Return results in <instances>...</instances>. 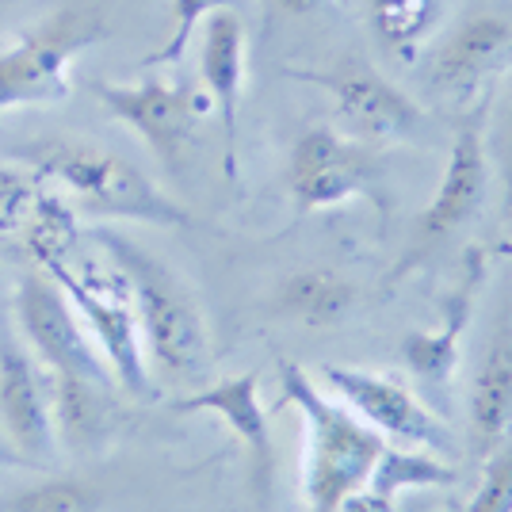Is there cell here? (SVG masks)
<instances>
[{
    "label": "cell",
    "instance_id": "cell-1",
    "mask_svg": "<svg viewBox=\"0 0 512 512\" xmlns=\"http://www.w3.org/2000/svg\"><path fill=\"white\" fill-rule=\"evenodd\" d=\"M92 241L127 283L138 333L146 344V360L176 383L203 379L211 363V337H207V318L199 310V299L184 283V276L172 272L161 256H153L123 230L100 226L92 230Z\"/></svg>",
    "mask_w": 512,
    "mask_h": 512
},
{
    "label": "cell",
    "instance_id": "cell-2",
    "mask_svg": "<svg viewBox=\"0 0 512 512\" xmlns=\"http://www.w3.org/2000/svg\"><path fill=\"white\" fill-rule=\"evenodd\" d=\"M39 180L54 184L65 199L85 207L96 218H119V222H146V226H188L192 214L176 199L161 192L138 165L127 157L77 142V138H39L20 142L4 153Z\"/></svg>",
    "mask_w": 512,
    "mask_h": 512
},
{
    "label": "cell",
    "instance_id": "cell-3",
    "mask_svg": "<svg viewBox=\"0 0 512 512\" xmlns=\"http://www.w3.org/2000/svg\"><path fill=\"white\" fill-rule=\"evenodd\" d=\"M279 402L299 413L306 432L302 455V512H341L367 486L383 455V436L360 421L344 402H333L299 363H279Z\"/></svg>",
    "mask_w": 512,
    "mask_h": 512
},
{
    "label": "cell",
    "instance_id": "cell-4",
    "mask_svg": "<svg viewBox=\"0 0 512 512\" xmlns=\"http://www.w3.org/2000/svg\"><path fill=\"white\" fill-rule=\"evenodd\" d=\"M62 287L69 306L77 310L81 325L88 329L92 344L100 348L111 379L127 390L138 402H153L157 398V383H153L150 360H146V344L138 333V318H134V302L123 276L111 264H92V260H77V253L54 260L39 268Z\"/></svg>",
    "mask_w": 512,
    "mask_h": 512
},
{
    "label": "cell",
    "instance_id": "cell-5",
    "mask_svg": "<svg viewBox=\"0 0 512 512\" xmlns=\"http://www.w3.org/2000/svg\"><path fill=\"white\" fill-rule=\"evenodd\" d=\"M107 27L96 12L62 8L0 54V115L16 107L62 104L73 92V62L88 46L104 43Z\"/></svg>",
    "mask_w": 512,
    "mask_h": 512
},
{
    "label": "cell",
    "instance_id": "cell-6",
    "mask_svg": "<svg viewBox=\"0 0 512 512\" xmlns=\"http://www.w3.org/2000/svg\"><path fill=\"white\" fill-rule=\"evenodd\" d=\"M287 192L295 214L333 211L352 199H367L379 214H390V184L375 153L333 127L302 130L287 157Z\"/></svg>",
    "mask_w": 512,
    "mask_h": 512
},
{
    "label": "cell",
    "instance_id": "cell-7",
    "mask_svg": "<svg viewBox=\"0 0 512 512\" xmlns=\"http://www.w3.org/2000/svg\"><path fill=\"white\" fill-rule=\"evenodd\" d=\"M92 92L107 115L134 130L172 176H184V161L195 142V123L211 111V100L203 92L165 77H142L134 85L96 81Z\"/></svg>",
    "mask_w": 512,
    "mask_h": 512
},
{
    "label": "cell",
    "instance_id": "cell-8",
    "mask_svg": "<svg viewBox=\"0 0 512 512\" xmlns=\"http://www.w3.org/2000/svg\"><path fill=\"white\" fill-rule=\"evenodd\" d=\"M486 195H490V153H486V130H482V111H478L467 127L455 130L436 195L428 199L425 211L417 214L413 249L398 260V268L390 272V283H398L413 268H421L451 234H459L467 222H474Z\"/></svg>",
    "mask_w": 512,
    "mask_h": 512
},
{
    "label": "cell",
    "instance_id": "cell-9",
    "mask_svg": "<svg viewBox=\"0 0 512 512\" xmlns=\"http://www.w3.org/2000/svg\"><path fill=\"white\" fill-rule=\"evenodd\" d=\"M12 310H16L23 341L31 344L35 363L46 367V375H77L100 386H115L100 348L92 344L77 310L62 295V287L46 272H27L16 283Z\"/></svg>",
    "mask_w": 512,
    "mask_h": 512
},
{
    "label": "cell",
    "instance_id": "cell-10",
    "mask_svg": "<svg viewBox=\"0 0 512 512\" xmlns=\"http://www.w3.org/2000/svg\"><path fill=\"white\" fill-rule=\"evenodd\" d=\"M291 77L325 88L333 96L337 119L344 123L348 138H356V142L383 146V142L413 138L421 130V107L367 62L344 58L333 69H291Z\"/></svg>",
    "mask_w": 512,
    "mask_h": 512
},
{
    "label": "cell",
    "instance_id": "cell-11",
    "mask_svg": "<svg viewBox=\"0 0 512 512\" xmlns=\"http://www.w3.org/2000/svg\"><path fill=\"white\" fill-rule=\"evenodd\" d=\"M321 375L344 406L352 409L360 421H367L379 436H394L409 448L451 451L448 425L406 383H398L390 375L363 371V367H341V363L321 367Z\"/></svg>",
    "mask_w": 512,
    "mask_h": 512
},
{
    "label": "cell",
    "instance_id": "cell-12",
    "mask_svg": "<svg viewBox=\"0 0 512 512\" xmlns=\"http://www.w3.org/2000/svg\"><path fill=\"white\" fill-rule=\"evenodd\" d=\"M176 413H211L234 432L245 459H249V486L256 493L260 512L272 509V490H276V440H272V421L260 402V375H230L218 383L195 390L188 398L172 402Z\"/></svg>",
    "mask_w": 512,
    "mask_h": 512
},
{
    "label": "cell",
    "instance_id": "cell-13",
    "mask_svg": "<svg viewBox=\"0 0 512 512\" xmlns=\"http://www.w3.org/2000/svg\"><path fill=\"white\" fill-rule=\"evenodd\" d=\"M486 276H490V256H486V249L474 245L463 256L459 279L451 283V291L440 302L444 321L436 329H413L402 337V363L409 367L413 379L436 386V390H448V383L459 371V360H463V333L474 318V306H478V295L486 287Z\"/></svg>",
    "mask_w": 512,
    "mask_h": 512
},
{
    "label": "cell",
    "instance_id": "cell-14",
    "mask_svg": "<svg viewBox=\"0 0 512 512\" xmlns=\"http://www.w3.org/2000/svg\"><path fill=\"white\" fill-rule=\"evenodd\" d=\"M0 425L8 444L31 467H50V459L58 455L50 383L20 344H8L0 352Z\"/></svg>",
    "mask_w": 512,
    "mask_h": 512
},
{
    "label": "cell",
    "instance_id": "cell-15",
    "mask_svg": "<svg viewBox=\"0 0 512 512\" xmlns=\"http://www.w3.org/2000/svg\"><path fill=\"white\" fill-rule=\"evenodd\" d=\"M245 23L234 8L214 12L211 20L199 27V81L203 96L211 100V111L226 134V176L237 180V115L245 100Z\"/></svg>",
    "mask_w": 512,
    "mask_h": 512
},
{
    "label": "cell",
    "instance_id": "cell-16",
    "mask_svg": "<svg viewBox=\"0 0 512 512\" xmlns=\"http://www.w3.org/2000/svg\"><path fill=\"white\" fill-rule=\"evenodd\" d=\"M512 58V20L497 12H474L451 27L444 46L432 62V85L444 88L455 100H470Z\"/></svg>",
    "mask_w": 512,
    "mask_h": 512
},
{
    "label": "cell",
    "instance_id": "cell-17",
    "mask_svg": "<svg viewBox=\"0 0 512 512\" xmlns=\"http://www.w3.org/2000/svg\"><path fill=\"white\" fill-rule=\"evenodd\" d=\"M512 428V314L497 318L470 383V455L486 459Z\"/></svg>",
    "mask_w": 512,
    "mask_h": 512
},
{
    "label": "cell",
    "instance_id": "cell-18",
    "mask_svg": "<svg viewBox=\"0 0 512 512\" xmlns=\"http://www.w3.org/2000/svg\"><path fill=\"white\" fill-rule=\"evenodd\" d=\"M46 383H50V409H54L58 448H96L107 436V390L111 386L77 379V375H46Z\"/></svg>",
    "mask_w": 512,
    "mask_h": 512
},
{
    "label": "cell",
    "instance_id": "cell-19",
    "mask_svg": "<svg viewBox=\"0 0 512 512\" xmlns=\"http://www.w3.org/2000/svg\"><path fill=\"white\" fill-rule=\"evenodd\" d=\"M276 314L291 321H302L310 329H329L352 314L356 306V287L348 283L337 272H325V268H306V272H295L279 283L276 299Z\"/></svg>",
    "mask_w": 512,
    "mask_h": 512
},
{
    "label": "cell",
    "instance_id": "cell-20",
    "mask_svg": "<svg viewBox=\"0 0 512 512\" xmlns=\"http://www.w3.org/2000/svg\"><path fill=\"white\" fill-rule=\"evenodd\" d=\"M367 23L383 50L398 62H413L444 16V0H363Z\"/></svg>",
    "mask_w": 512,
    "mask_h": 512
},
{
    "label": "cell",
    "instance_id": "cell-21",
    "mask_svg": "<svg viewBox=\"0 0 512 512\" xmlns=\"http://www.w3.org/2000/svg\"><path fill=\"white\" fill-rule=\"evenodd\" d=\"M23 249L35 260V268H46L54 260L77 253L81 241V226H77V207L65 199L58 188H46L39 195V207L31 214L27 230H23Z\"/></svg>",
    "mask_w": 512,
    "mask_h": 512
},
{
    "label": "cell",
    "instance_id": "cell-22",
    "mask_svg": "<svg viewBox=\"0 0 512 512\" xmlns=\"http://www.w3.org/2000/svg\"><path fill=\"white\" fill-rule=\"evenodd\" d=\"M459 474L455 467L432 459V455H421V451L409 448H383L379 463L371 467V478L363 490H371L379 501L394 505L406 490H428V486H451Z\"/></svg>",
    "mask_w": 512,
    "mask_h": 512
},
{
    "label": "cell",
    "instance_id": "cell-23",
    "mask_svg": "<svg viewBox=\"0 0 512 512\" xmlns=\"http://www.w3.org/2000/svg\"><path fill=\"white\" fill-rule=\"evenodd\" d=\"M100 505L104 493L81 478H43L0 497V512H100Z\"/></svg>",
    "mask_w": 512,
    "mask_h": 512
},
{
    "label": "cell",
    "instance_id": "cell-24",
    "mask_svg": "<svg viewBox=\"0 0 512 512\" xmlns=\"http://www.w3.org/2000/svg\"><path fill=\"white\" fill-rule=\"evenodd\" d=\"M43 192L46 180H39L31 169H23L16 161L0 165V241L23 237Z\"/></svg>",
    "mask_w": 512,
    "mask_h": 512
},
{
    "label": "cell",
    "instance_id": "cell-25",
    "mask_svg": "<svg viewBox=\"0 0 512 512\" xmlns=\"http://www.w3.org/2000/svg\"><path fill=\"white\" fill-rule=\"evenodd\" d=\"M237 0H172V35L165 39L161 50H153L146 65H180L188 46H192L195 31L211 20L214 12L234 8Z\"/></svg>",
    "mask_w": 512,
    "mask_h": 512
},
{
    "label": "cell",
    "instance_id": "cell-26",
    "mask_svg": "<svg viewBox=\"0 0 512 512\" xmlns=\"http://www.w3.org/2000/svg\"><path fill=\"white\" fill-rule=\"evenodd\" d=\"M467 512H512V440H501L482 459V482L467 501Z\"/></svg>",
    "mask_w": 512,
    "mask_h": 512
},
{
    "label": "cell",
    "instance_id": "cell-27",
    "mask_svg": "<svg viewBox=\"0 0 512 512\" xmlns=\"http://www.w3.org/2000/svg\"><path fill=\"white\" fill-rule=\"evenodd\" d=\"M501 188H505V214H512V104L501 130Z\"/></svg>",
    "mask_w": 512,
    "mask_h": 512
},
{
    "label": "cell",
    "instance_id": "cell-28",
    "mask_svg": "<svg viewBox=\"0 0 512 512\" xmlns=\"http://www.w3.org/2000/svg\"><path fill=\"white\" fill-rule=\"evenodd\" d=\"M279 8L287 12V16H314L321 8H329L333 0H276Z\"/></svg>",
    "mask_w": 512,
    "mask_h": 512
},
{
    "label": "cell",
    "instance_id": "cell-29",
    "mask_svg": "<svg viewBox=\"0 0 512 512\" xmlns=\"http://www.w3.org/2000/svg\"><path fill=\"white\" fill-rule=\"evenodd\" d=\"M0 467H31L20 451L8 444V436H4V432H0Z\"/></svg>",
    "mask_w": 512,
    "mask_h": 512
}]
</instances>
